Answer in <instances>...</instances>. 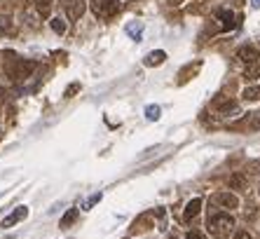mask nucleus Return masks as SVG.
<instances>
[{"instance_id":"obj_1","label":"nucleus","mask_w":260,"mask_h":239,"mask_svg":"<svg viewBox=\"0 0 260 239\" xmlns=\"http://www.w3.org/2000/svg\"><path fill=\"white\" fill-rule=\"evenodd\" d=\"M206 227H209V232L216 234V237H225V234L232 232V227H235V218H232L230 214H225V211H218V214L209 216Z\"/></svg>"},{"instance_id":"obj_2","label":"nucleus","mask_w":260,"mask_h":239,"mask_svg":"<svg viewBox=\"0 0 260 239\" xmlns=\"http://www.w3.org/2000/svg\"><path fill=\"white\" fill-rule=\"evenodd\" d=\"M211 110L216 115H220V117L235 115L237 113V101L235 99H230V96H225V94H218L216 99L211 101Z\"/></svg>"},{"instance_id":"obj_3","label":"nucleus","mask_w":260,"mask_h":239,"mask_svg":"<svg viewBox=\"0 0 260 239\" xmlns=\"http://www.w3.org/2000/svg\"><path fill=\"white\" fill-rule=\"evenodd\" d=\"M213 204L225 211H235L239 206V197L232 192H218V195H213Z\"/></svg>"},{"instance_id":"obj_4","label":"nucleus","mask_w":260,"mask_h":239,"mask_svg":"<svg viewBox=\"0 0 260 239\" xmlns=\"http://www.w3.org/2000/svg\"><path fill=\"white\" fill-rule=\"evenodd\" d=\"M117 5L120 0H94V12L96 17H110L117 12Z\"/></svg>"},{"instance_id":"obj_5","label":"nucleus","mask_w":260,"mask_h":239,"mask_svg":"<svg viewBox=\"0 0 260 239\" xmlns=\"http://www.w3.org/2000/svg\"><path fill=\"white\" fill-rule=\"evenodd\" d=\"M33 71H36V61H17V66L10 71V75L12 80H26Z\"/></svg>"},{"instance_id":"obj_6","label":"nucleus","mask_w":260,"mask_h":239,"mask_svg":"<svg viewBox=\"0 0 260 239\" xmlns=\"http://www.w3.org/2000/svg\"><path fill=\"white\" fill-rule=\"evenodd\" d=\"M237 56H239V61L242 64H255V61L260 59V52L258 47H253V45H244V47H239V52H237Z\"/></svg>"},{"instance_id":"obj_7","label":"nucleus","mask_w":260,"mask_h":239,"mask_svg":"<svg viewBox=\"0 0 260 239\" xmlns=\"http://www.w3.org/2000/svg\"><path fill=\"white\" fill-rule=\"evenodd\" d=\"M26 216H28V209H26V206H17V209H14L12 214L3 221V227H5V230H10V227H14L19 221H24Z\"/></svg>"},{"instance_id":"obj_8","label":"nucleus","mask_w":260,"mask_h":239,"mask_svg":"<svg viewBox=\"0 0 260 239\" xmlns=\"http://www.w3.org/2000/svg\"><path fill=\"white\" fill-rule=\"evenodd\" d=\"M152 221H155V214H152V211H145V214L139 216L136 223H134V232H145V230H150Z\"/></svg>"},{"instance_id":"obj_9","label":"nucleus","mask_w":260,"mask_h":239,"mask_svg":"<svg viewBox=\"0 0 260 239\" xmlns=\"http://www.w3.org/2000/svg\"><path fill=\"white\" fill-rule=\"evenodd\" d=\"M66 12H68V19H80L82 17V12H85V0H71V3H66Z\"/></svg>"},{"instance_id":"obj_10","label":"nucleus","mask_w":260,"mask_h":239,"mask_svg":"<svg viewBox=\"0 0 260 239\" xmlns=\"http://www.w3.org/2000/svg\"><path fill=\"white\" fill-rule=\"evenodd\" d=\"M202 211V199L200 197H194V199H190L188 202V206H185V214H183V221L185 223H190L194 218V216Z\"/></svg>"},{"instance_id":"obj_11","label":"nucleus","mask_w":260,"mask_h":239,"mask_svg":"<svg viewBox=\"0 0 260 239\" xmlns=\"http://www.w3.org/2000/svg\"><path fill=\"white\" fill-rule=\"evenodd\" d=\"M164 61H167V52L157 49V52H150L145 56V66H162Z\"/></svg>"},{"instance_id":"obj_12","label":"nucleus","mask_w":260,"mask_h":239,"mask_svg":"<svg viewBox=\"0 0 260 239\" xmlns=\"http://www.w3.org/2000/svg\"><path fill=\"white\" fill-rule=\"evenodd\" d=\"M220 21H223V31H230V28H235V14L232 12H228V10H218V14H216Z\"/></svg>"},{"instance_id":"obj_13","label":"nucleus","mask_w":260,"mask_h":239,"mask_svg":"<svg viewBox=\"0 0 260 239\" xmlns=\"http://www.w3.org/2000/svg\"><path fill=\"white\" fill-rule=\"evenodd\" d=\"M228 186H230L232 190H246V178H244L242 173H232L230 181H228Z\"/></svg>"},{"instance_id":"obj_14","label":"nucleus","mask_w":260,"mask_h":239,"mask_svg":"<svg viewBox=\"0 0 260 239\" xmlns=\"http://www.w3.org/2000/svg\"><path fill=\"white\" fill-rule=\"evenodd\" d=\"M260 75V61H255V64H248L246 66V71H244V80H255Z\"/></svg>"},{"instance_id":"obj_15","label":"nucleus","mask_w":260,"mask_h":239,"mask_svg":"<svg viewBox=\"0 0 260 239\" xmlns=\"http://www.w3.org/2000/svg\"><path fill=\"white\" fill-rule=\"evenodd\" d=\"M242 99L244 101H260V87H246V89L242 92Z\"/></svg>"},{"instance_id":"obj_16","label":"nucleus","mask_w":260,"mask_h":239,"mask_svg":"<svg viewBox=\"0 0 260 239\" xmlns=\"http://www.w3.org/2000/svg\"><path fill=\"white\" fill-rule=\"evenodd\" d=\"M75 218H78V209H68L66 214H63V218H61V227H63V230L71 227L73 223H75Z\"/></svg>"},{"instance_id":"obj_17","label":"nucleus","mask_w":260,"mask_h":239,"mask_svg":"<svg viewBox=\"0 0 260 239\" xmlns=\"http://www.w3.org/2000/svg\"><path fill=\"white\" fill-rule=\"evenodd\" d=\"M66 21H63V19L61 17H56V19H52V31H54V33H59V36H63V33H66Z\"/></svg>"},{"instance_id":"obj_18","label":"nucleus","mask_w":260,"mask_h":239,"mask_svg":"<svg viewBox=\"0 0 260 239\" xmlns=\"http://www.w3.org/2000/svg\"><path fill=\"white\" fill-rule=\"evenodd\" d=\"M49 10H52V3L49 0H38V12L43 17H49Z\"/></svg>"},{"instance_id":"obj_19","label":"nucleus","mask_w":260,"mask_h":239,"mask_svg":"<svg viewBox=\"0 0 260 239\" xmlns=\"http://www.w3.org/2000/svg\"><path fill=\"white\" fill-rule=\"evenodd\" d=\"M145 117L148 120H159V108L157 106H148L145 108Z\"/></svg>"},{"instance_id":"obj_20","label":"nucleus","mask_w":260,"mask_h":239,"mask_svg":"<svg viewBox=\"0 0 260 239\" xmlns=\"http://www.w3.org/2000/svg\"><path fill=\"white\" fill-rule=\"evenodd\" d=\"M10 26H12V19H10V17H0V33L10 31Z\"/></svg>"},{"instance_id":"obj_21","label":"nucleus","mask_w":260,"mask_h":239,"mask_svg":"<svg viewBox=\"0 0 260 239\" xmlns=\"http://www.w3.org/2000/svg\"><path fill=\"white\" fill-rule=\"evenodd\" d=\"M235 239H253V234L248 232V230H237V232H235Z\"/></svg>"},{"instance_id":"obj_22","label":"nucleus","mask_w":260,"mask_h":239,"mask_svg":"<svg viewBox=\"0 0 260 239\" xmlns=\"http://www.w3.org/2000/svg\"><path fill=\"white\" fill-rule=\"evenodd\" d=\"M185 239H206V237L200 232V230H190V232L185 234Z\"/></svg>"},{"instance_id":"obj_23","label":"nucleus","mask_w":260,"mask_h":239,"mask_svg":"<svg viewBox=\"0 0 260 239\" xmlns=\"http://www.w3.org/2000/svg\"><path fill=\"white\" fill-rule=\"evenodd\" d=\"M80 89V84L78 82H75V84H71V87H68V89H66V99H71V96H75V92H78Z\"/></svg>"},{"instance_id":"obj_24","label":"nucleus","mask_w":260,"mask_h":239,"mask_svg":"<svg viewBox=\"0 0 260 239\" xmlns=\"http://www.w3.org/2000/svg\"><path fill=\"white\" fill-rule=\"evenodd\" d=\"M99 199H101V192H99V195H94V197H91V199H89V202H87V204H85V209H91V204H96V202H99Z\"/></svg>"},{"instance_id":"obj_25","label":"nucleus","mask_w":260,"mask_h":239,"mask_svg":"<svg viewBox=\"0 0 260 239\" xmlns=\"http://www.w3.org/2000/svg\"><path fill=\"white\" fill-rule=\"evenodd\" d=\"M251 5H253V7H260V0H251Z\"/></svg>"},{"instance_id":"obj_26","label":"nucleus","mask_w":260,"mask_h":239,"mask_svg":"<svg viewBox=\"0 0 260 239\" xmlns=\"http://www.w3.org/2000/svg\"><path fill=\"white\" fill-rule=\"evenodd\" d=\"M63 3H71V0H63Z\"/></svg>"}]
</instances>
